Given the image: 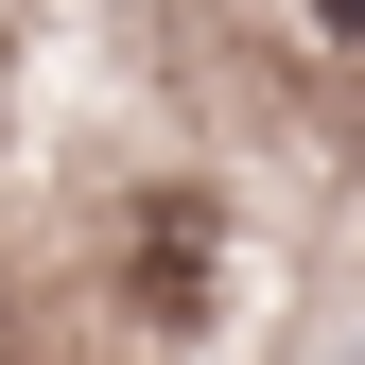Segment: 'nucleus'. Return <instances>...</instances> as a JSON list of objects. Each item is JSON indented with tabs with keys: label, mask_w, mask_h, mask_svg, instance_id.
Listing matches in <instances>:
<instances>
[{
	"label": "nucleus",
	"mask_w": 365,
	"mask_h": 365,
	"mask_svg": "<svg viewBox=\"0 0 365 365\" xmlns=\"http://www.w3.org/2000/svg\"><path fill=\"white\" fill-rule=\"evenodd\" d=\"M313 18H331V35H365V0H313Z\"/></svg>",
	"instance_id": "1"
}]
</instances>
